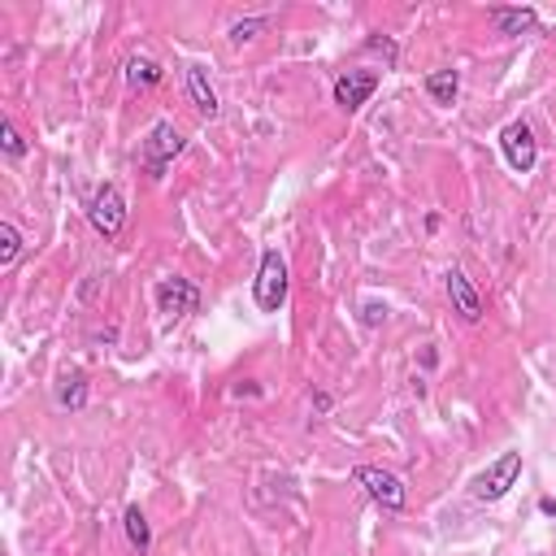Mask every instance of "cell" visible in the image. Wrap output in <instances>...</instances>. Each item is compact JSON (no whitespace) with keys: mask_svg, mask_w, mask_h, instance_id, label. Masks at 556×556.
<instances>
[{"mask_svg":"<svg viewBox=\"0 0 556 556\" xmlns=\"http://www.w3.org/2000/svg\"><path fill=\"white\" fill-rule=\"evenodd\" d=\"M287 261L278 248H265L261 252V265H256V282H252V300L261 313H278L287 304Z\"/></svg>","mask_w":556,"mask_h":556,"instance_id":"obj_1","label":"cell"},{"mask_svg":"<svg viewBox=\"0 0 556 556\" xmlns=\"http://www.w3.org/2000/svg\"><path fill=\"white\" fill-rule=\"evenodd\" d=\"M521 478V452H504L500 460H491L478 478H473V500H482V504H495V500H504L508 491H513V482Z\"/></svg>","mask_w":556,"mask_h":556,"instance_id":"obj_2","label":"cell"},{"mask_svg":"<svg viewBox=\"0 0 556 556\" xmlns=\"http://www.w3.org/2000/svg\"><path fill=\"white\" fill-rule=\"evenodd\" d=\"M182 135H178V126L174 122H156L152 130H148V139H143V152H139V161H143V174L148 178H161L165 174V165L182 152Z\"/></svg>","mask_w":556,"mask_h":556,"instance_id":"obj_3","label":"cell"},{"mask_svg":"<svg viewBox=\"0 0 556 556\" xmlns=\"http://www.w3.org/2000/svg\"><path fill=\"white\" fill-rule=\"evenodd\" d=\"M87 217H91V226H96L104 239H117L122 226H126V200H122V187H117V182H100L96 195L87 200Z\"/></svg>","mask_w":556,"mask_h":556,"instance_id":"obj_4","label":"cell"},{"mask_svg":"<svg viewBox=\"0 0 556 556\" xmlns=\"http://www.w3.org/2000/svg\"><path fill=\"white\" fill-rule=\"evenodd\" d=\"M352 478H356V486H365L369 500H378V504L391 508V513H400V508L408 504V491H404L400 473H391V469H382V465H356Z\"/></svg>","mask_w":556,"mask_h":556,"instance_id":"obj_5","label":"cell"},{"mask_svg":"<svg viewBox=\"0 0 556 556\" xmlns=\"http://www.w3.org/2000/svg\"><path fill=\"white\" fill-rule=\"evenodd\" d=\"M378 83H382L378 70H343V74L334 78V104H339L343 113H356V109L378 91Z\"/></svg>","mask_w":556,"mask_h":556,"instance_id":"obj_6","label":"cell"},{"mask_svg":"<svg viewBox=\"0 0 556 556\" xmlns=\"http://www.w3.org/2000/svg\"><path fill=\"white\" fill-rule=\"evenodd\" d=\"M500 148H504V161L517 169V174H530L534 161H539V143H534V130L526 122H508L500 130Z\"/></svg>","mask_w":556,"mask_h":556,"instance_id":"obj_7","label":"cell"},{"mask_svg":"<svg viewBox=\"0 0 556 556\" xmlns=\"http://www.w3.org/2000/svg\"><path fill=\"white\" fill-rule=\"evenodd\" d=\"M152 295H156V308L165 317H187L200 308V287L191 278H161Z\"/></svg>","mask_w":556,"mask_h":556,"instance_id":"obj_8","label":"cell"},{"mask_svg":"<svg viewBox=\"0 0 556 556\" xmlns=\"http://www.w3.org/2000/svg\"><path fill=\"white\" fill-rule=\"evenodd\" d=\"M443 282H447V300H452V308H456L465 321H478V317H482V295H478V287H473L460 269H447Z\"/></svg>","mask_w":556,"mask_h":556,"instance_id":"obj_9","label":"cell"},{"mask_svg":"<svg viewBox=\"0 0 556 556\" xmlns=\"http://www.w3.org/2000/svg\"><path fill=\"white\" fill-rule=\"evenodd\" d=\"M187 91H191V104H195L204 117H213V113H217V91H213L208 70H204L200 61H191V65H187Z\"/></svg>","mask_w":556,"mask_h":556,"instance_id":"obj_10","label":"cell"},{"mask_svg":"<svg viewBox=\"0 0 556 556\" xmlns=\"http://www.w3.org/2000/svg\"><path fill=\"white\" fill-rule=\"evenodd\" d=\"M491 26L495 35H530L539 26L534 9H491Z\"/></svg>","mask_w":556,"mask_h":556,"instance_id":"obj_11","label":"cell"},{"mask_svg":"<svg viewBox=\"0 0 556 556\" xmlns=\"http://www.w3.org/2000/svg\"><path fill=\"white\" fill-rule=\"evenodd\" d=\"M56 404L70 408V413H78V408L87 404V378H83V369L61 374V382H56Z\"/></svg>","mask_w":556,"mask_h":556,"instance_id":"obj_12","label":"cell"},{"mask_svg":"<svg viewBox=\"0 0 556 556\" xmlns=\"http://www.w3.org/2000/svg\"><path fill=\"white\" fill-rule=\"evenodd\" d=\"M426 91H430L434 104H452L456 91H460V74L456 70H430L426 74Z\"/></svg>","mask_w":556,"mask_h":556,"instance_id":"obj_13","label":"cell"},{"mask_svg":"<svg viewBox=\"0 0 556 556\" xmlns=\"http://www.w3.org/2000/svg\"><path fill=\"white\" fill-rule=\"evenodd\" d=\"M126 83L148 91V87H156V83H161V65H156V61H148V56H130V61H126Z\"/></svg>","mask_w":556,"mask_h":556,"instance_id":"obj_14","label":"cell"},{"mask_svg":"<svg viewBox=\"0 0 556 556\" xmlns=\"http://www.w3.org/2000/svg\"><path fill=\"white\" fill-rule=\"evenodd\" d=\"M122 521H126V539H130V547L143 556V552L152 547V530H148V517H143L139 508H126V517H122Z\"/></svg>","mask_w":556,"mask_h":556,"instance_id":"obj_15","label":"cell"},{"mask_svg":"<svg viewBox=\"0 0 556 556\" xmlns=\"http://www.w3.org/2000/svg\"><path fill=\"white\" fill-rule=\"evenodd\" d=\"M22 256V230L13 222H0V269H9Z\"/></svg>","mask_w":556,"mask_h":556,"instance_id":"obj_16","label":"cell"},{"mask_svg":"<svg viewBox=\"0 0 556 556\" xmlns=\"http://www.w3.org/2000/svg\"><path fill=\"white\" fill-rule=\"evenodd\" d=\"M0 143H4V156H13V161H17V156H26V139L17 135V126H13L9 117L0 122Z\"/></svg>","mask_w":556,"mask_h":556,"instance_id":"obj_17","label":"cell"},{"mask_svg":"<svg viewBox=\"0 0 556 556\" xmlns=\"http://www.w3.org/2000/svg\"><path fill=\"white\" fill-rule=\"evenodd\" d=\"M261 26H265V17H252V22H235V26H230V39H235V43H248V39H252Z\"/></svg>","mask_w":556,"mask_h":556,"instance_id":"obj_18","label":"cell"},{"mask_svg":"<svg viewBox=\"0 0 556 556\" xmlns=\"http://www.w3.org/2000/svg\"><path fill=\"white\" fill-rule=\"evenodd\" d=\"M382 317H387V308H378V304H369V308H365V321H369V326H374V321H382Z\"/></svg>","mask_w":556,"mask_h":556,"instance_id":"obj_19","label":"cell"},{"mask_svg":"<svg viewBox=\"0 0 556 556\" xmlns=\"http://www.w3.org/2000/svg\"><path fill=\"white\" fill-rule=\"evenodd\" d=\"M539 513H547V517H556V500H547V495H543V500H539Z\"/></svg>","mask_w":556,"mask_h":556,"instance_id":"obj_20","label":"cell"}]
</instances>
